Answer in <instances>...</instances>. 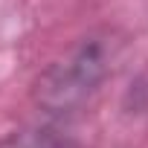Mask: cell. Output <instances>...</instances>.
<instances>
[{
	"label": "cell",
	"instance_id": "obj_2",
	"mask_svg": "<svg viewBox=\"0 0 148 148\" xmlns=\"http://www.w3.org/2000/svg\"><path fill=\"white\" fill-rule=\"evenodd\" d=\"M0 148H67V142L52 128H26L3 136Z\"/></svg>",
	"mask_w": 148,
	"mask_h": 148
},
{
	"label": "cell",
	"instance_id": "obj_1",
	"mask_svg": "<svg viewBox=\"0 0 148 148\" xmlns=\"http://www.w3.org/2000/svg\"><path fill=\"white\" fill-rule=\"evenodd\" d=\"M108 64L99 44H84L73 52L67 61L47 70V76L38 82V102L47 113H70L79 108L105 79Z\"/></svg>",
	"mask_w": 148,
	"mask_h": 148
}]
</instances>
